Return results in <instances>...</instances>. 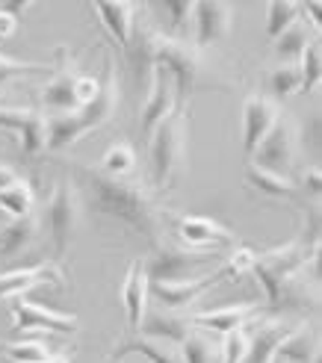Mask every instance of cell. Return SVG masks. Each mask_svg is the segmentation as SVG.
Returning a JSON list of instances; mask_svg holds the SVG:
<instances>
[{
    "label": "cell",
    "instance_id": "35",
    "mask_svg": "<svg viewBox=\"0 0 322 363\" xmlns=\"http://www.w3.org/2000/svg\"><path fill=\"white\" fill-rule=\"evenodd\" d=\"M4 352H6L9 360H15V363H45V360L53 354L42 340H18V342H6Z\"/></svg>",
    "mask_w": 322,
    "mask_h": 363
},
{
    "label": "cell",
    "instance_id": "3",
    "mask_svg": "<svg viewBox=\"0 0 322 363\" xmlns=\"http://www.w3.org/2000/svg\"><path fill=\"white\" fill-rule=\"evenodd\" d=\"M187 136H189V113L184 104H177L174 113L148 136L151 186L157 192H172L177 180H181L187 162Z\"/></svg>",
    "mask_w": 322,
    "mask_h": 363
},
{
    "label": "cell",
    "instance_id": "26",
    "mask_svg": "<svg viewBox=\"0 0 322 363\" xmlns=\"http://www.w3.org/2000/svg\"><path fill=\"white\" fill-rule=\"evenodd\" d=\"M245 184L255 192L270 195V198H296V192H299L293 177L275 174L270 169H260V166H255V162H245Z\"/></svg>",
    "mask_w": 322,
    "mask_h": 363
},
{
    "label": "cell",
    "instance_id": "45",
    "mask_svg": "<svg viewBox=\"0 0 322 363\" xmlns=\"http://www.w3.org/2000/svg\"><path fill=\"white\" fill-rule=\"evenodd\" d=\"M0 106H15V104L9 101V95H6V92H0Z\"/></svg>",
    "mask_w": 322,
    "mask_h": 363
},
{
    "label": "cell",
    "instance_id": "20",
    "mask_svg": "<svg viewBox=\"0 0 322 363\" xmlns=\"http://www.w3.org/2000/svg\"><path fill=\"white\" fill-rule=\"evenodd\" d=\"M124 357H145L148 363H181V352L172 342L154 340L133 331L131 337H124L121 342H116V349L110 352V363H118Z\"/></svg>",
    "mask_w": 322,
    "mask_h": 363
},
{
    "label": "cell",
    "instance_id": "44",
    "mask_svg": "<svg viewBox=\"0 0 322 363\" xmlns=\"http://www.w3.org/2000/svg\"><path fill=\"white\" fill-rule=\"evenodd\" d=\"M71 357H74V354H71V352H53L45 363H71Z\"/></svg>",
    "mask_w": 322,
    "mask_h": 363
},
{
    "label": "cell",
    "instance_id": "42",
    "mask_svg": "<svg viewBox=\"0 0 322 363\" xmlns=\"http://www.w3.org/2000/svg\"><path fill=\"white\" fill-rule=\"evenodd\" d=\"M299 186V192H308V195H319V186H322V174H319V169L316 166H311V169H305V174H301V184H296Z\"/></svg>",
    "mask_w": 322,
    "mask_h": 363
},
{
    "label": "cell",
    "instance_id": "15",
    "mask_svg": "<svg viewBox=\"0 0 322 363\" xmlns=\"http://www.w3.org/2000/svg\"><path fill=\"white\" fill-rule=\"evenodd\" d=\"M192 331H199V328L192 325L189 311H172V307H148L139 322V334L172 342V346H181Z\"/></svg>",
    "mask_w": 322,
    "mask_h": 363
},
{
    "label": "cell",
    "instance_id": "17",
    "mask_svg": "<svg viewBox=\"0 0 322 363\" xmlns=\"http://www.w3.org/2000/svg\"><path fill=\"white\" fill-rule=\"evenodd\" d=\"M154 42H157V30L145 21V18H136L131 42H128V48H124V57H128L133 83L139 89H148L151 77H154V68H157V62H154Z\"/></svg>",
    "mask_w": 322,
    "mask_h": 363
},
{
    "label": "cell",
    "instance_id": "12",
    "mask_svg": "<svg viewBox=\"0 0 322 363\" xmlns=\"http://www.w3.org/2000/svg\"><path fill=\"white\" fill-rule=\"evenodd\" d=\"M174 233L181 237V245L189 251H216L237 240L234 230H228L210 216H177Z\"/></svg>",
    "mask_w": 322,
    "mask_h": 363
},
{
    "label": "cell",
    "instance_id": "10",
    "mask_svg": "<svg viewBox=\"0 0 322 363\" xmlns=\"http://www.w3.org/2000/svg\"><path fill=\"white\" fill-rule=\"evenodd\" d=\"M80 71L74 68L68 57V48H57L53 50V77L42 86V106L53 116H68V113H77V98H74V80H77Z\"/></svg>",
    "mask_w": 322,
    "mask_h": 363
},
{
    "label": "cell",
    "instance_id": "6",
    "mask_svg": "<svg viewBox=\"0 0 322 363\" xmlns=\"http://www.w3.org/2000/svg\"><path fill=\"white\" fill-rule=\"evenodd\" d=\"M319 245H311L305 240H293L287 245L281 248H272V251H257V260L252 266L255 278L260 281L263 293H266V304H270L278 293V286L284 281H290L296 275H301V269H305L308 263H313Z\"/></svg>",
    "mask_w": 322,
    "mask_h": 363
},
{
    "label": "cell",
    "instance_id": "22",
    "mask_svg": "<svg viewBox=\"0 0 322 363\" xmlns=\"http://www.w3.org/2000/svg\"><path fill=\"white\" fill-rule=\"evenodd\" d=\"M293 325L287 322H263L255 331H248V352H245V363H275V352L281 346V340L290 334Z\"/></svg>",
    "mask_w": 322,
    "mask_h": 363
},
{
    "label": "cell",
    "instance_id": "33",
    "mask_svg": "<svg viewBox=\"0 0 322 363\" xmlns=\"http://www.w3.org/2000/svg\"><path fill=\"white\" fill-rule=\"evenodd\" d=\"M301 18V9L296 6V4H270V9H266V35L270 39H278V35L287 30V27H293L296 21Z\"/></svg>",
    "mask_w": 322,
    "mask_h": 363
},
{
    "label": "cell",
    "instance_id": "29",
    "mask_svg": "<svg viewBox=\"0 0 322 363\" xmlns=\"http://www.w3.org/2000/svg\"><path fill=\"white\" fill-rule=\"evenodd\" d=\"M0 210L12 219H24V216L35 213V192L27 180H18V184L0 189Z\"/></svg>",
    "mask_w": 322,
    "mask_h": 363
},
{
    "label": "cell",
    "instance_id": "31",
    "mask_svg": "<svg viewBox=\"0 0 322 363\" xmlns=\"http://www.w3.org/2000/svg\"><path fill=\"white\" fill-rule=\"evenodd\" d=\"M177 352H181V363H216L219 360V346L201 331H192L177 346Z\"/></svg>",
    "mask_w": 322,
    "mask_h": 363
},
{
    "label": "cell",
    "instance_id": "30",
    "mask_svg": "<svg viewBox=\"0 0 322 363\" xmlns=\"http://www.w3.org/2000/svg\"><path fill=\"white\" fill-rule=\"evenodd\" d=\"M18 139H21L24 157H39L48 142V116L42 110H33L30 118L24 121V127L18 130Z\"/></svg>",
    "mask_w": 322,
    "mask_h": 363
},
{
    "label": "cell",
    "instance_id": "5",
    "mask_svg": "<svg viewBox=\"0 0 322 363\" xmlns=\"http://www.w3.org/2000/svg\"><path fill=\"white\" fill-rule=\"evenodd\" d=\"M45 225H48L53 254L62 260L71 248V240L77 237V230L83 225V198L71 177L57 180V186H53L45 207Z\"/></svg>",
    "mask_w": 322,
    "mask_h": 363
},
{
    "label": "cell",
    "instance_id": "43",
    "mask_svg": "<svg viewBox=\"0 0 322 363\" xmlns=\"http://www.w3.org/2000/svg\"><path fill=\"white\" fill-rule=\"evenodd\" d=\"M18 172L9 166V162H0V189H6V186H12V184H18Z\"/></svg>",
    "mask_w": 322,
    "mask_h": 363
},
{
    "label": "cell",
    "instance_id": "4",
    "mask_svg": "<svg viewBox=\"0 0 322 363\" xmlns=\"http://www.w3.org/2000/svg\"><path fill=\"white\" fill-rule=\"evenodd\" d=\"M154 62L157 68H163L166 74L174 83V92H177V104L189 101V95L195 92L199 86H204V53L195 48L192 42L181 39V35H160L157 33V42H154Z\"/></svg>",
    "mask_w": 322,
    "mask_h": 363
},
{
    "label": "cell",
    "instance_id": "21",
    "mask_svg": "<svg viewBox=\"0 0 322 363\" xmlns=\"http://www.w3.org/2000/svg\"><path fill=\"white\" fill-rule=\"evenodd\" d=\"M148 275H145V260H133L128 266V275L121 281V307L128 313L131 328L139 331V322L148 311Z\"/></svg>",
    "mask_w": 322,
    "mask_h": 363
},
{
    "label": "cell",
    "instance_id": "32",
    "mask_svg": "<svg viewBox=\"0 0 322 363\" xmlns=\"http://www.w3.org/2000/svg\"><path fill=\"white\" fill-rule=\"evenodd\" d=\"M266 83H270V92H272L275 104H278V101H287L290 95L299 92V83H301V77H299V65H296V62H281L278 68L270 71Z\"/></svg>",
    "mask_w": 322,
    "mask_h": 363
},
{
    "label": "cell",
    "instance_id": "11",
    "mask_svg": "<svg viewBox=\"0 0 322 363\" xmlns=\"http://www.w3.org/2000/svg\"><path fill=\"white\" fill-rule=\"evenodd\" d=\"M39 286H57L65 289L68 278L60 269V263H35V266H21V269H9L0 275V301L4 298H21L30 289Z\"/></svg>",
    "mask_w": 322,
    "mask_h": 363
},
{
    "label": "cell",
    "instance_id": "37",
    "mask_svg": "<svg viewBox=\"0 0 322 363\" xmlns=\"http://www.w3.org/2000/svg\"><path fill=\"white\" fill-rule=\"evenodd\" d=\"M39 71H53V62H24V60H12L0 53V86L27 77V74H39Z\"/></svg>",
    "mask_w": 322,
    "mask_h": 363
},
{
    "label": "cell",
    "instance_id": "19",
    "mask_svg": "<svg viewBox=\"0 0 322 363\" xmlns=\"http://www.w3.org/2000/svg\"><path fill=\"white\" fill-rule=\"evenodd\" d=\"M234 21V9L231 4H195L192 6V27H195V48L204 50L219 45Z\"/></svg>",
    "mask_w": 322,
    "mask_h": 363
},
{
    "label": "cell",
    "instance_id": "16",
    "mask_svg": "<svg viewBox=\"0 0 322 363\" xmlns=\"http://www.w3.org/2000/svg\"><path fill=\"white\" fill-rule=\"evenodd\" d=\"M219 272H210L204 278H187V281H148V293L160 301V307L172 311H189L195 298H201L213 284H219Z\"/></svg>",
    "mask_w": 322,
    "mask_h": 363
},
{
    "label": "cell",
    "instance_id": "39",
    "mask_svg": "<svg viewBox=\"0 0 322 363\" xmlns=\"http://www.w3.org/2000/svg\"><path fill=\"white\" fill-rule=\"evenodd\" d=\"M33 4L27 0H18V4H0V42L12 39L18 33V24H21V15L30 9Z\"/></svg>",
    "mask_w": 322,
    "mask_h": 363
},
{
    "label": "cell",
    "instance_id": "18",
    "mask_svg": "<svg viewBox=\"0 0 322 363\" xmlns=\"http://www.w3.org/2000/svg\"><path fill=\"white\" fill-rule=\"evenodd\" d=\"M263 311L260 301H240V304H225V307H210V311H199L192 313V325L195 328H204L210 334H231L237 328H245L248 319H255Z\"/></svg>",
    "mask_w": 322,
    "mask_h": 363
},
{
    "label": "cell",
    "instance_id": "13",
    "mask_svg": "<svg viewBox=\"0 0 322 363\" xmlns=\"http://www.w3.org/2000/svg\"><path fill=\"white\" fill-rule=\"evenodd\" d=\"M278 116H281L278 104L272 98H266V95L255 92V95H248L243 101V154H245V162L252 160L260 139L272 130Z\"/></svg>",
    "mask_w": 322,
    "mask_h": 363
},
{
    "label": "cell",
    "instance_id": "38",
    "mask_svg": "<svg viewBox=\"0 0 322 363\" xmlns=\"http://www.w3.org/2000/svg\"><path fill=\"white\" fill-rule=\"evenodd\" d=\"M245 352H248V328L225 334V342L219 346L222 363H245Z\"/></svg>",
    "mask_w": 322,
    "mask_h": 363
},
{
    "label": "cell",
    "instance_id": "7",
    "mask_svg": "<svg viewBox=\"0 0 322 363\" xmlns=\"http://www.w3.org/2000/svg\"><path fill=\"white\" fill-rule=\"evenodd\" d=\"M301 142H305L301 139V127L287 116H278L272 130L260 139V145L255 148L248 162H255L260 169H270L275 174H287L301 157Z\"/></svg>",
    "mask_w": 322,
    "mask_h": 363
},
{
    "label": "cell",
    "instance_id": "41",
    "mask_svg": "<svg viewBox=\"0 0 322 363\" xmlns=\"http://www.w3.org/2000/svg\"><path fill=\"white\" fill-rule=\"evenodd\" d=\"M192 6L195 4H163V12L172 18V27H189L192 24Z\"/></svg>",
    "mask_w": 322,
    "mask_h": 363
},
{
    "label": "cell",
    "instance_id": "24",
    "mask_svg": "<svg viewBox=\"0 0 322 363\" xmlns=\"http://www.w3.org/2000/svg\"><path fill=\"white\" fill-rule=\"evenodd\" d=\"M39 230H42V219L35 213L24 216V219H12L9 225L0 228V254L4 257H18L21 251L35 245Z\"/></svg>",
    "mask_w": 322,
    "mask_h": 363
},
{
    "label": "cell",
    "instance_id": "34",
    "mask_svg": "<svg viewBox=\"0 0 322 363\" xmlns=\"http://www.w3.org/2000/svg\"><path fill=\"white\" fill-rule=\"evenodd\" d=\"M299 77H301V83H299V92L301 95H308V92H313L316 89V83H319V74H322V57H319V45H311L305 53L299 57Z\"/></svg>",
    "mask_w": 322,
    "mask_h": 363
},
{
    "label": "cell",
    "instance_id": "25",
    "mask_svg": "<svg viewBox=\"0 0 322 363\" xmlns=\"http://www.w3.org/2000/svg\"><path fill=\"white\" fill-rule=\"evenodd\" d=\"M319 357V340L311 325L290 328V334L281 340L275 352V363H316Z\"/></svg>",
    "mask_w": 322,
    "mask_h": 363
},
{
    "label": "cell",
    "instance_id": "9",
    "mask_svg": "<svg viewBox=\"0 0 322 363\" xmlns=\"http://www.w3.org/2000/svg\"><path fill=\"white\" fill-rule=\"evenodd\" d=\"M12 328L15 334L24 331H45V334H77L80 319L74 313L65 311H53L39 301H30L27 296L15 298L12 304Z\"/></svg>",
    "mask_w": 322,
    "mask_h": 363
},
{
    "label": "cell",
    "instance_id": "28",
    "mask_svg": "<svg viewBox=\"0 0 322 363\" xmlns=\"http://www.w3.org/2000/svg\"><path fill=\"white\" fill-rule=\"evenodd\" d=\"M136 162L139 160H136V151H133L131 142H113L110 148L101 154L98 169L104 174H113V177H133Z\"/></svg>",
    "mask_w": 322,
    "mask_h": 363
},
{
    "label": "cell",
    "instance_id": "1",
    "mask_svg": "<svg viewBox=\"0 0 322 363\" xmlns=\"http://www.w3.org/2000/svg\"><path fill=\"white\" fill-rule=\"evenodd\" d=\"M71 174L77 180V189L86 192L89 207L98 216L133 228L142 233L151 245L166 242L163 240V207L157 204V195L136 177H113L104 174L98 166H83V162H68Z\"/></svg>",
    "mask_w": 322,
    "mask_h": 363
},
{
    "label": "cell",
    "instance_id": "40",
    "mask_svg": "<svg viewBox=\"0 0 322 363\" xmlns=\"http://www.w3.org/2000/svg\"><path fill=\"white\" fill-rule=\"evenodd\" d=\"M101 92V77H92V74H77L74 80V98H77V106H86L92 104Z\"/></svg>",
    "mask_w": 322,
    "mask_h": 363
},
{
    "label": "cell",
    "instance_id": "14",
    "mask_svg": "<svg viewBox=\"0 0 322 363\" xmlns=\"http://www.w3.org/2000/svg\"><path fill=\"white\" fill-rule=\"evenodd\" d=\"M177 106V92H174V83L166 74L163 68H154V77L148 86V98L142 104V118H139V130L142 136H151L160 124H163Z\"/></svg>",
    "mask_w": 322,
    "mask_h": 363
},
{
    "label": "cell",
    "instance_id": "27",
    "mask_svg": "<svg viewBox=\"0 0 322 363\" xmlns=\"http://www.w3.org/2000/svg\"><path fill=\"white\" fill-rule=\"evenodd\" d=\"M311 45H313V30L299 18L293 27H287V30H284L278 39H275V57H278L281 62H296Z\"/></svg>",
    "mask_w": 322,
    "mask_h": 363
},
{
    "label": "cell",
    "instance_id": "8",
    "mask_svg": "<svg viewBox=\"0 0 322 363\" xmlns=\"http://www.w3.org/2000/svg\"><path fill=\"white\" fill-rule=\"evenodd\" d=\"M207 263H216L213 251H189L184 245L160 242L154 245V254L145 260L148 281H187Z\"/></svg>",
    "mask_w": 322,
    "mask_h": 363
},
{
    "label": "cell",
    "instance_id": "2",
    "mask_svg": "<svg viewBox=\"0 0 322 363\" xmlns=\"http://www.w3.org/2000/svg\"><path fill=\"white\" fill-rule=\"evenodd\" d=\"M116 106H118V65H116V60L110 57V53H106L98 98L92 104L80 106L77 113L48 116V142H45V151H50V154L65 151L68 145H74L77 139L95 133L98 127H104L106 121L113 118Z\"/></svg>",
    "mask_w": 322,
    "mask_h": 363
},
{
    "label": "cell",
    "instance_id": "23",
    "mask_svg": "<svg viewBox=\"0 0 322 363\" xmlns=\"http://www.w3.org/2000/svg\"><path fill=\"white\" fill-rule=\"evenodd\" d=\"M92 12L98 15V21L104 24V30L113 35V42L124 50L131 42V33L136 27V18H139V6L133 4H95Z\"/></svg>",
    "mask_w": 322,
    "mask_h": 363
},
{
    "label": "cell",
    "instance_id": "36",
    "mask_svg": "<svg viewBox=\"0 0 322 363\" xmlns=\"http://www.w3.org/2000/svg\"><path fill=\"white\" fill-rule=\"evenodd\" d=\"M255 260H257V251L255 248H248V245H240L231 257L216 269L219 272V278L225 281H237V278H243L245 272H252V266H255Z\"/></svg>",
    "mask_w": 322,
    "mask_h": 363
}]
</instances>
